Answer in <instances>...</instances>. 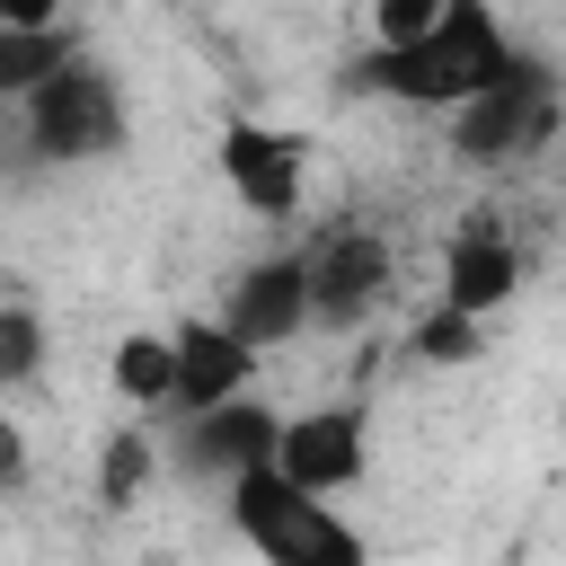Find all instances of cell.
Wrapping results in <instances>:
<instances>
[{
    "instance_id": "obj_17",
    "label": "cell",
    "mask_w": 566,
    "mask_h": 566,
    "mask_svg": "<svg viewBox=\"0 0 566 566\" xmlns=\"http://www.w3.org/2000/svg\"><path fill=\"white\" fill-rule=\"evenodd\" d=\"M35 371H44V318L18 310V301H0V389H18Z\"/></svg>"
},
{
    "instance_id": "obj_6",
    "label": "cell",
    "mask_w": 566,
    "mask_h": 566,
    "mask_svg": "<svg viewBox=\"0 0 566 566\" xmlns=\"http://www.w3.org/2000/svg\"><path fill=\"white\" fill-rule=\"evenodd\" d=\"M274 451H283V416L256 407V398L177 424V469H186V478H221V486H239V478L274 469Z\"/></svg>"
},
{
    "instance_id": "obj_10",
    "label": "cell",
    "mask_w": 566,
    "mask_h": 566,
    "mask_svg": "<svg viewBox=\"0 0 566 566\" xmlns=\"http://www.w3.org/2000/svg\"><path fill=\"white\" fill-rule=\"evenodd\" d=\"M177 336V416H212V407H239L248 398V380H256V354L221 327V318H186V327H168Z\"/></svg>"
},
{
    "instance_id": "obj_5",
    "label": "cell",
    "mask_w": 566,
    "mask_h": 566,
    "mask_svg": "<svg viewBox=\"0 0 566 566\" xmlns=\"http://www.w3.org/2000/svg\"><path fill=\"white\" fill-rule=\"evenodd\" d=\"M301 265H310V327H363L389 301V283H398L389 239L363 230V221H336Z\"/></svg>"
},
{
    "instance_id": "obj_13",
    "label": "cell",
    "mask_w": 566,
    "mask_h": 566,
    "mask_svg": "<svg viewBox=\"0 0 566 566\" xmlns=\"http://www.w3.org/2000/svg\"><path fill=\"white\" fill-rule=\"evenodd\" d=\"M106 371H115V398H133V407H168V398H177V336H142V327H133V336L115 345Z\"/></svg>"
},
{
    "instance_id": "obj_1",
    "label": "cell",
    "mask_w": 566,
    "mask_h": 566,
    "mask_svg": "<svg viewBox=\"0 0 566 566\" xmlns=\"http://www.w3.org/2000/svg\"><path fill=\"white\" fill-rule=\"evenodd\" d=\"M504 71H513V35H504V18L478 9V0H451L442 27H433L416 53H363V62H354V88L398 97V106H451V115H460V106L486 97Z\"/></svg>"
},
{
    "instance_id": "obj_19",
    "label": "cell",
    "mask_w": 566,
    "mask_h": 566,
    "mask_svg": "<svg viewBox=\"0 0 566 566\" xmlns=\"http://www.w3.org/2000/svg\"><path fill=\"white\" fill-rule=\"evenodd\" d=\"M557 424H566V416H557Z\"/></svg>"
},
{
    "instance_id": "obj_2",
    "label": "cell",
    "mask_w": 566,
    "mask_h": 566,
    "mask_svg": "<svg viewBox=\"0 0 566 566\" xmlns=\"http://www.w3.org/2000/svg\"><path fill=\"white\" fill-rule=\"evenodd\" d=\"M230 522H239V539H248L265 566H371L363 531H354V522H336V513H327V495L283 486V469L239 478V486H230Z\"/></svg>"
},
{
    "instance_id": "obj_3",
    "label": "cell",
    "mask_w": 566,
    "mask_h": 566,
    "mask_svg": "<svg viewBox=\"0 0 566 566\" xmlns=\"http://www.w3.org/2000/svg\"><path fill=\"white\" fill-rule=\"evenodd\" d=\"M27 150L44 168H88L124 150V88L97 62H62L35 97H27Z\"/></svg>"
},
{
    "instance_id": "obj_16",
    "label": "cell",
    "mask_w": 566,
    "mask_h": 566,
    "mask_svg": "<svg viewBox=\"0 0 566 566\" xmlns=\"http://www.w3.org/2000/svg\"><path fill=\"white\" fill-rule=\"evenodd\" d=\"M416 363H442V371H460V363H478V318H460V310H424L416 318Z\"/></svg>"
},
{
    "instance_id": "obj_8",
    "label": "cell",
    "mask_w": 566,
    "mask_h": 566,
    "mask_svg": "<svg viewBox=\"0 0 566 566\" xmlns=\"http://www.w3.org/2000/svg\"><path fill=\"white\" fill-rule=\"evenodd\" d=\"M363 460H371V442H363V407H310V416H283V451H274L283 486H301V495H336V486L363 478Z\"/></svg>"
},
{
    "instance_id": "obj_4",
    "label": "cell",
    "mask_w": 566,
    "mask_h": 566,
    "mask_svg": "<svg viewBox=\"0 0 566 566\" xmlns=\"http://www.w3.org/2000/svg\"><path fill=\"white\" fill-rule=\"evenodd\" d=\"M548 133H557V80H548L531 53H513V71H504L486 97H469V106L451 115V150H460V168L531 159Z\"/></svg>"
},
{
    "instance_id": "obj_12",
    "label": "cell",
    "mask_w": 566,
    "mask_h": 566,
    "mask_svg": "<svg viewBox=\"0 0 566 566\" xmlns=\"http://www.w3.org/2000/svg\"><path fill=\"white\" fill-rule=\"evenodd\" d=\"M62 62H80L71 18H62V27H0V106H27Z\"/></svg>"
},
{
    "instance_id": "obj_9",
    "label": "cell",
    "mask_w": 566,
    "mask_h": 566,
    "mask_svg": "<svg viewBox=\"0 0 566 566\" xmlns=\"http://www.w3.org/2000/svg\"><path fill=\"white\" fill-rule=\"evenodd\" d=\"M221 327H230L248 354H274V345H292V336L310 327V265H301V256H256V265L230 283V310H221Z\"/></svg>"
},
{
    "instance_id": "obj_11",
    "label": "cell",
    "mask_w": 566,
    "mask_h": 566,
    "mask_svg": "<svg viewBox=\"0 0 566 566\" xmlns=\"http://www.w3.org/2000/svg\"><path fill=\"white\" fill-rule=\"evenodd\" d=\"M513 283H522V248L495 230V221H469L451 248H442V310H460V318H495L504 301H513Z\"/></svg>"
},
{
    "instance_id": "obj_7",
    "label": "cell",
    "mask_w": 566,
    "mask_h": 566,
    "mask_svg": "<svg viewBox=\"0 0 566 566\" xmlns=\"http://www.w3.org/2000/svg\"><path fill=\"white\" fill-rule=\"evenodd\" d=\"M221 177L256 221H292L301 212V133L283 124H221Z\"/></svg>"
},
{
    "instance_id": "obj_15",
    "label": "cell",
    "mask_w": 566,
    "mask_h": 566,
    "mask_svg": "<svg viewBox=\"0 0 566 566\" xmlns=\"http://www.w3.org/2000/svg\"><path fill=\"white\" fill-rule=\"evenodd\" d=\"M442 9H451V0H380V9H371V53H416V44L442 27Z\"/></svg>"
},
{
    "instance_id": "obj_14",
    "label": "cell",
    "mask_w": 566,
    "mask_h": 566,
    "mask_svg": "<svg viewBox=\"0 0 566 566\" xmlns=\"http://www.w3.org/2000/svg\"><path fill=\"white\" fill-rule=\"evenodd\" d=\"M150 478H159V451H150L142 424H124V433L106 442V460H97V504H106V513H133Z\"/></svg>"
},
{
    "instance_id": "obj_18",
    "label": "cell",
    "mask_w": 566,
    "mask_h": 566,
    "mask_svg": "<svg viewBox=\"0 0 566 566\" xmlns=\"http://www.w3.org/2000/svg\"><path fill=\"white\" fill-rule=\"evenodd\" d=\"M0 486H27V433L0 416Z\"/></svg>"
}]
</instances>
